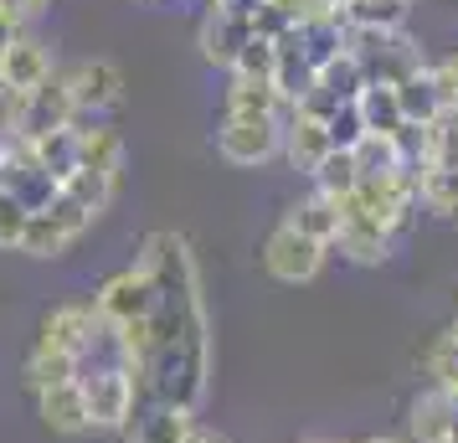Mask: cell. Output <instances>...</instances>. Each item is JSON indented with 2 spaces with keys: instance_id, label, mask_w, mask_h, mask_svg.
Masks as SVG:
<instances>
[{
  "instance_id": "5bb4252c",
  "label": "cell",
  "mask_w": 458,
  "mask_h": 443,
  "mask_svg": "<svg viewBox=\"0 0 458 443\" xmlns=\"http://www.w3.org/2000/svg\"><path fill=\"white\" fill-rule=\"evenodd\" d=\"M124 166H129V149L119 140V129L108 124H88L78 129V170H98L104 181H124Z\"/></svg>"
},
{
  "instance_id": "484cf974",
  "label": "cell",
  "mask_w": 458,
  "mask_h": 443,
  "mask_svg": "<svg viewBox=\"0 0 458 443\" xmlns=\"http://www.w3.org/2000/svg\"><path fill=\"white\" fill-rule=\"evenodd\" d=\"M422 371H428V387H443V392H458V325H448L443 336H433V345L422 351Z\"/></svg>"
},
{
  "instance_id": "7c38bea8",
  "label": "cell",
  "mask_w": 458,
  "mask_h": 443,
  "mask_svg": "<svg viewBox=\"0 0 458 443\" xmlns=\"http://www.w3.org/2000/svg\"><path fill=\"white\" fill-rule=\"evenodd\" d=\"M52 72H57V67H52V52H47L37 37H26V31L5 47V52H0V83H5V93H11V98L37 93Z\"/></svg>"
},
{
  "instance_id": "d590c367",
  "label": "cell",
  "mask_w": 458,
  "mask_h": 443,
  "mask_svg": "<svg viewBox=\"0 0 458 443\" xmlns=\"http://www.w3.org/2000/svg\"><path fill=\"white\" fill-rule=\"evenodd\" d=\"M42 11H47V0H0V16L16 21V26H26L31 16H42Z\"/></svg>"
},
{
  "instance_id": "277c9868",
  "label": "cell",
  "mask_w": 458,
  "mask_h": 443,
  "mask_svg": "<svg viewBox=\"0 0 458 443\" xmlns=\"http://www.w3.org/2000/svg\"><path fill=\"white\" fill-rule=\"evenodd\" d=\"M83 402H88V418H93V433H124L129 418L145 407L140 402V387L129 371L108 366V371H83Z\"/></svg>"
},
{
  "instance_id": "e575fe53",
  "label": "cell",
  "mask_w": 458,
  "mask_h": 443,
  "mask_svg": "<svg viewBox=\"0 0 458 443\" xmlns=\"http://www.w3.org/2000/svg\"><path fill=\"white\" fill-rule=\"evenodd\" d=\"M293 21L278 11V5H263L258 16H252V37H268V42H278V37H289Z\"/></svg>"
},
{
  "instance_id": "44dd1931",
  "label": "cell",
  "mask_w": 458,
  "mask_h": 443,
  "mask_svg": "<svg viewBox=\"0 0 458 443\" xmlns=\"http://www.w3.org/2000/svg\"><path fill=\"white\" fill-rule=\"evenodd\" d=\"M289 222L293 233H304V237H314V243H325L330 248L335 243V233H340V207H335L330 196H319V191H310L304 201H293L289 207Z\"/></svg>"
},
{
  "instance_id": "f35d334b",
  "label": "cell",
  "mask_w": 458,
  "mask_h": 443,
  "mask_svg": "<svg viewBox=\"0 0 458 443\" xmlns=\"http://www.w3.org/2000/svg\"><path fill=\"white\" fill-rule=\"evenodd\" d=\"M16 37H21V26H16V21H5V16H0V52H5V47L16 42Z\"/></svg>"
},
{
  "instance_id": "1f68e13d",
  "label": "cell",
  "mask_w": 458,
  "mask_h": 443,
  "mask_svg": "<svg viewBox=\"0 0 458 443\" xmlns=\"http://www.w3.org/2000/svg\"><path fill=\"white\" fill-rule=\"evenodd\" d=\"M273 67H278V42H268V37H248V47H242L237 63H232V78L273 83Z\"/></svg>"
},
{
  "instance_id": "74e56055",
  "label": "cell",
  "mask_w": 458,
  "mask_h": 443,
  "mask_svg": "<svg viewBox=\"0 0 458 443\" xmlns=\"http://www.w3.org/2000/svg\"><path fill=\"white\" fill-rule=\"evenodd\" d=\"M433 72H437V83H443V98L458 108V52H454V57H443Z\"/></svg>"
},
{
  "instance_id": "7bdbcfd3",
  "label": "cell",
  "mask_w": 458,
  "mask_h": 443,
  "mask_svg": "<svg viewBox=\"0 0 458 443\" xmlns=\"http://www.w3.org/2000/svg\"><path fill=\"white\" fill-rule=\"evenodd\" d=\"M5 104H11V93H5V83H0V114H5Z\"/></svg>"
},
{
  "instance_id": "83f0119b",
  "label": "cell",
  "mask_w": 458,
  "mask_h": 443,
  "mask_svg": "<svg viewBox=\"0 0 458 443\" xmlns=\"http://www.w3.org/2000/svg\"><path fill=\"white\" fill-rule=\"evenodd\" d=\"M407 11H412V0H351V5L340 11V16H345V26H371V31H402Z\"/></svg>"
},
{
  "instance_id": "f6af8a7d",
  "label": "cell",
  "mask_w": 458,
  "mask_h": 443,
  "mask_svg": "<svg viewBox=\"0 0 458 443\" xmlns=\"http://www.w3.org/2000/svg\"><path fill=\"white\" fill-rule=\"evenodd\" d=\"M299 443H330V439H299Z\"/></svg>"
},
{
  "instance_id": "ac0fdd59",
  "label": "cell",
  "mask_w": 458,
  "mask_h": 443,
  "mask_svg": "<svg viewBox=\"0 0 458 443\" xmlns=\"http://www.w3.org/2000/svg\"><path fill=\"white\" fill-rule=\"evenodd\" d=\"M396 104H402V119H407V124H433L437 114L448 108V98H443V83H437L433 63L417 67L407 83H396Z\"/></svg>"
},
{
  "instance_id": "ee69618b",
  "label": "cell",
  "mask_w": 458,
  "mask_h": 443,
  "mask_svg": "<svg viewBox=\"0 0 458 443\" xmlns=\"http://www.w3.org/2000/svg\"><path fill=\"white\" fill-rule=\"evenodd\" d=\"M0 191H5V160H0Z\"/></svg>"
},
{
  "instance_id": "9a60e30c",
  "label": "cell",
  "mask_w": 458,
  "mask_h": 443,
  "mask_svg": "<svg viewBox=\"0 0 458 443\" xmlns=\"http://www.w3.org/2000/svg\"><path fill=\"white\" fill-rule=\"evenodd\" d=\"M448 428H454V392L422 387V392L407 402V439L412 443H443Z\"/></svg>"
},
{
  "instance_id": "52a82bcc",
  "label": "cell",
  "mask_w": 458,
  "mask_h": 443,
  "mask_svg": "<svg viewBox=\"0 0 458 443\" xmlns=\"http://www.w3.org/2000/svg\"><path fill=\"white\" fill-rule=\"evenodd\" d=\"M67 83V98H72V108H78V119H98V114H108V108L124 104V72H119V63H108V57H83V63H72L63 72Z\"/></svg>"
},
{
  "instance_id": "d6a6232c",
  "label": "cell",
  "mask_w": 458,
  "mask_h": 443,
  "mask_svg": "<svg viewBox=\"0 0 458 443\" xmlns=\"http://www.w3.org/2000/svg\"><path fill=\"white\" fill-rule=\"evenodd\" d=\"M325 129H330V145H335V149H355L360 140H366V124H360L355 104H340L330 119H325Z\"/></svg>"
},
{
  "instance_id": "30bf717a",
  "label": "cell",
  "mask_w": 458,
  "mask_h": 443,
  "mask_svg": "<svg viewBox=\"0 0 458 443\" xmlns=\"http://www.w3.org/2000/svg\"><path fill=\"white\" fill-rule=\"evenodd\" d=\"M31 397H37V418H42L47 433H57V439H83V433H93V418H88V402H83V381H57V387H42Z\"/></svg>"
},
{
  "instance_id": "f1b7e54d",
  "label": "cell",
  "mask_w": 458,
  "mask_h": 443,
  "mask_svg": "<svg viewBox=\"0 0 458 443\" xmlns=\"http://www.w3.org/2000/svg\"><path fill=\"white\" fill-rule=\"evenodd\" d=\"M417 201L437 211L443 222H458V170H422L417 175Z\"/></svg>"
},
{
  "instance_id": "ffe728a7",
  "label": "cell",
  "mask_w": 458,
  "mask_h": 443,
  "mask_svg": "<svg viewBox=\"0 0 458 443\" xmlns=\"http://www.w3.org/2000/svg\"><path fill=\"white\" fill-rule=\"evenodd\" d=\"M78 356H67V351H52L42 340H31V351L21 361V381L31 392H42V387H57V381H78Z\"/></svg>"
},
{
  "instance_id": "8992f818",
  "label": "cell",
  "mask_w": 458,
  "mask_h": 443,
  "mask_svg": "<svg viewBox=\"0 0 458 443\" xmlns=\"http://www.w3.org/2000/svg\"><path fill=\"white\" fill-rule=\"evenodd\" d=\"M325 253H330L325 243H314V237L293 233L289 222H278V227L268 233V243H263V268H268V278L299 289V284H314V278H319Z\"/></svg>"
},
{
  "instance_id": "2e32d148",
  "label": "cell",
  "mask_w": 458,
  "mask_h": 443,
  "mask_svg": "<svg viewBox=\"0 0 458 443\" xmlns=\"http://www.w3.org/2000/svg\"><path fill=\"white\" fill-rule=\"evenodd\" d=\"M330 149L335 145H330V129H325V119H310V114H299V108L284 119V155L293 160V170L314 175V170H319V160H325Z\"/></svg>"
},
{
  "instance_id": "b9f144b4",
  "label": "cell",
  "mask_w": 458,
  "mask_h": 443,
  "mask_svg": "<svg viewBox=\"0 0 458 443\" xmlns=\"http://www.w3.org/2000/svg\"><path fill=\"white\" fill-rule=\"evenodd\" d=\"M360 443H402V439H392V433H371V439H360Z\"/></svg>"
},
{
  "instance_id": "836d02e7",
  "label": "cell",
  "mask_w": 458,
  "mask_h": 443,
  "mask_svg": "<svg viewBox=\"0 0 458 443\" xmlns=\"http://www.w3.org/2000/svg\"><path fill=\"white\" fill-rule=\"evenodd\" d=\"M26 217L31 211L11 196V191H0V253H11V248H21V233H26Z\"/></svg>"
},
{
  "instance_id": "e0dca14e",
  "label": "cell",
  "mask_w": 458,
  "mask_h": 443,
  "mask_svg": "<svg viewBox=\"0 0 458 443\" xmlns=\"http://www.w3.org/2000/svg\"><path fill=\"white\" fill-rule=\"evenodd\" d=\"M248 37H252V21L207 11V21H201V31H196V47H201V57H207L211 67H227L232 72V63H237V52L248 47Z\"/></svg>"
},
{
  "instance_id": "7dc6e473",
  "label": "cell",
  "mask_w": 458,
  "mask_h": 443,
  "mask_svg": "<svg viewBox=\"0 0 458 443\" xmlns=\"http://www.w3.org/2000/svg\"><path fill=\"white\" fill-rule=\"evenodd\" d=\"M454 325H458V319H454Z\"/></svg>"
},
{
  "instance_id": "4dcf8cb0",
  "label": "cell",
  "mask_w": 458,
  "mask_h": 443,
  "mask_svg": "<svg viewBox=\"0 0 458 443\" xmlns=\"http://www.w3.org/2000/svg\"><path fill=\"white\" fill-rule=\"evenodd\" d=\"M351 160H355V170H360V181H376V175L407 170V166H402V155H396V145L386 140V134H366V140L351 149Z\"/></svg>"
},
{
  "instance_id": "d4e9b609",
  "label": "cell",
  "mask_w": 458,
  "mask_h": 443,
  "mask_svg": "<svg viewBox=\"0 0 458 443\" xmlns=\"http://www.w3.org/2000/svg\"><path fill=\"white\" fill-rule=\"evenodd\" d=\"M314 88H319V93H330L335 104H355V98H360V88H366V72H360V63H355L351 52H340L335 63L319 67Z\"/></svg>"
},
{
  "instance_id": "6da1fadb",
  "label": "cell",
  "mask_w": 458,
  "mask_h": 443,
  "mask_svg": "<svg viewBox=\"0 0 458 443\" xmlns=\"http://www.w3.org/2000/svg\"><path fill=\"white\" fill-rule=\"evenodd\" d=\"M345 52H351L366 83L376 88H396L407 83L417 67H428L422 47L407 37V31H371V26H345Z\"/></svg>"
},
{
  "instance_id": "9c48e42d",
  "label": "cell",
  "mask_w": 458,
  "mask_h": 443,
  "mask_svg": "<svg viewBox=\"0 0 458 443\" xmlns=\"http://www.w3.org/2000/svg\"><path fill=\"white\" fill-rule=\"evenodd\" d=\"M98 325H104V319L93 315V304H88V299H67V304H52V310L42 315L37 340L52 345V351H67V356H83ZM78 377H83V371H78Z\"/></svg>"
},
{
  "instance_id": "7402d4cb",
  "label": "cell",
  "mask_w": 458,
  "mask_h": 443,
  "mask_svg": "<svg viewBox=\"0 0 458 443\" xmlns=\"http://www.w3.org/2000/svg\"><path fill=\"white\" fill-rule=\"evenodd\" d=\"M31 160L63 186L67 175L78 170V124L72 129H52V134H42V140H31Z\"/></svg>"
},
{
  "instance_id": "ba28073f",
  "label": "cell",
  "mask_w": 458,
  "mask_h": 443,
  "mask_svg": "<svg viewBox=\"0 0 458 443\" xmlns=\"http://www.w3.org/2000/svg\"><path fill=\"white\" fill-rule=\"evenodd\" d=\"M88 304H93V315L108 319V325H129V319H149L155 315L160 294H155V284L129 263V268H119V274H108L104 284L93 289Z\"/></svg>"
},
{
  "instance_id": "7a4b0ae2",
  "label": "cell",
  "mask_w": 458,
  "mask_h": 443,
  "mask_svg": "<svg viewBox=\"0 0 458 443\" xmlns=\"http://www.w3.org/2000/svg\"><path fill=\"white\" fill-rule=\"evenodd\" d=\"M93 222H98V217H88L83 207H72L63 191H57V201L47 211H31V217H26V233H21V248H16V253L37 258V263H52V258L72 253V243H78Z\"/></svg>"
},
{
  "instance_id": "4fadbf2b",
  "label": "cell",
  "mask_w": 458,
  "mask_h": 443,
  "mask_svg": "<svg viewBox=\"0 0 458 443\" xmlns=\"http://www.w3.org/2000/svg\"><path fill=\"white\" fill-rule=\"evenodd\" d=\"M201 422H196V407H175V402H145L134 418H129L124 439L129 443H186Z\"/></svg>"
},
{
  "instance_id": "bcb514c9",
  "label": "cell",
  "mask_w": 458,
  "mask_h": 443,
  "mask_svg": "<svg viewBox=\"0 0 458 443\" xmlns=\"http://www.w3.org/2000/svg\"><path fill=\"white\" fill-rule=\"evenodd\" d=\"M134 5H149V0H134Z\"/></svg>"
},
{
  "instance_id": "f546056e",
  "label": "cell",
  "mask_w": 458,
  "mask_h": 443,
  "mask_svg": "<svg viewBox=\"0 0 458 443\" xmlns=\"http://www.w3.org/2000/svg\"><path fill=\"white\" fill-rule=\"evenodd\" d=\"M428 129V170H458V108L448 104Z\"/></svg>"
},
{
  "instance_id": "ab89813d",
  "label": "cell",
  "mask_w": 458,
  "mask_h": 443,
  "mask_svg": "<svg viewBox=\"0 0 458 443\" xmlns=\"http://www.w3.org/2000/svg\"><path fill=\"white\" fill-rule=\"evenodd\" d=\"M186 443H227V439H222V433H216V428H196V433H191Z\"/></svg>"
},
{
  "instance_id": "8fae6325",
  "label": "cell",
  "mask_w": 458,
  "mask_h": 443,
  "mask_svg": "<svg viewBox=\"0 0 458 443\" xmlns=\"http://www.w3.org/2000/svg\"><path fill=\"white\" fill-rule=\"evenodd\" d=\"M340 207V233H335L330 248H340V258H351L355 268H381L386 258H392V237L376 227L371 217H360L355 207H345V201H335Z\"/></svg>"
},
{
  "instance_id": "60d3db41",
  "label": "cell",
  "mask_w": 458,
  "mask_h": 443,
  "mask_svg": "<svg viewBox=\"0 0 458 443\" xmlns=\"http://www.w3.org/2000/svg\"><path fill=\"white\" fill-rule=\"evenodd\" d=\"M443 443H458V392H454V428H448V439Z\"/></svg>"
},
{
  "instance_id": "3957f363",
  "label": "cell",
  "mask_w": 458,
  "mask_h": 443,
  "mask_svg": "<svg viewBox=\"0 0 458 443\" xmlns=\"http://www.w3.org/2000/svg\"><path fill=\"white\" fill-rule=\"evenodd\" d=\"M5 124H11V134L26 140V145L42 140V134H52V129H72L78 124V108H72V98H67L63 72H52L37 93L11 98V104H5Z\"/></svg>"
},
{
  "instance_id": "d6986e66",
  "label": "cell",
  "mask_w": 458,
  "mask_h": 443,
  "mask_svg": "<svg viewBox=\"0 0 458 443\" xmlns=\"http://www.w3.org/2000/svg\"><path fill=\"white\" fill-rule=\"evenodd\" d=\"M227 114H237V119H289L293 108L278 98V88L273 83H252V78H232L227 88Z\"/></svg>"
},
{
  "instance_id": "5b68a950",
  "label": "cell",
  "mask_w": 458,
  "mask_h": 443,
  "mask_svg": "<svg viewBox=\"0 0 458 443\" xmlns=\"http://www.w3.org/2000/svg\"><path fill=\"white\" fill-rule=\"evenodd\" d=\"M216 155L237 170H258L284 155V124L278 119H237V114H222L216 124Z\"/></svg>"
},
{
  "instance_id": "cb8c5ba5",
  "label": "cell",
  "mask_w": 458,
  "mask_h": 443,
  "mask_svg": "<svg viewBox=\"0 0 458 443\" xmlns=\"http://www.w3.org/2000/svg\"><path fill=\"white\" fill-rule=\"evenodd\" d=\"M314 191L319 196H330V201H345V196H355V186H360V170H355L351 149H330L325 160H319V170L310 175Z\"/></svg>"
},
{
  "instance_id": "8d00e7d4",
  "label": "cell",
  "mask_w": 458,
  "mask_h": 443,
  "mask_svg": "<svg viewBox=\"0 0 458 443\" xmlns=\"http://www.w3.org/2000/svg\"><path fill=\"white\" fill-rule=\"evenodd\" d=\"M263 5H268V0H211V11H222V16H237V21H252Z\"/></svg>"
},
{
  "instance_id": "603a6c76",
  "label": "cell",
  "mask_w": 458,
  "mask_h": 443,
  "mask_svg": "<svg viewBox=\"0 0 458 443\" xmlns=\"http://www.w3.org/2000/svg\"><path fill=\"white\" fill-rule=\"evenodd\" d=\"M355 114H360L366 134H386V140H392L396 129L407 124V119H402V104H396V88H376V83L360 88V98H355Z\"/></svg>"
},
{
  "instance_id": "4316f807",
  "label": "cell",
  "mask_w": 458,
  "mask_h": 443,
  "mask_svg": "<svg viewBox=\"0 0 458 443\" xmlns=\"http://www.w3.org/2000/svg\"><path fill=\"white\" fill-rule=\"evenodd\" d=\"M67 196V201H72V207H83L88 217H104L108 211V201H114V181H104V175H98V170H72V175H67L63 186H57Z\"/></svg>"
}]
</instances>
